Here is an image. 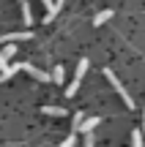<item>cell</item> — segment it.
<instances>
[{
  "instance_id": "1",
  "label": "cell",
  "mask_w": 145,
  "mask_h": 147,
  "mask_svg": "<svg viewBox=\"0 0 145 147\" xmlns=\"http://www.w3.org/2000/svg\"><path fill=\"white\" fill-rule=\"evenodd\" d=\"M104 79H107V82L112 84V90H115V93L120 95V98H123V104L129 106V109H134V98H131V95H129V90L123 87V82H120V79H118V76L112 74V68H104Z\"/></svg>"
},
{
  "instance_id": "2",
  "label": "cell",
  "mask_w": 145,
  "mask_h": 147,
  "mask_svg": "<svg viewBox=\"0 0 145 147\" xmlns=\"http://www.w3.org/2000/svg\"><path fill=\"white\" fill-rule=\"evenodd\" d=\"M88 65H91V60H80V63H77L74 79H71L69 87H66V98H74V95H77V90H80V84H82V76L88 74Z\"/></svg>"
},
{
  "instance_id": "3",
  "label": "cell",
  "mask_w": 145,
  "mask_h": 147,
  "mask_svg": "<svg viewBox=\"0 0 145 147\" xmlns=\"http://www.w3.org/2000/svg\"><path fill=\"white\" fill-rule=\"evenodd\" d=\"M19 71H27L33 79H38V82H52V76H49L47 71L36 68V65H30V63H19Z\"/></svg>"
},
{
  "instance_id": "4",
  "label": "cell",
  "mask_w": 145,
  "mask_h": 147,
  "mask_svg": "<svg viewBox=\"0 0 145 147\" xmlns=\"http://www.w3.org/2000/svg\"><path fill=\"white\" fill-rule=\"evenodd\" d=\"M27 38H33V33H30V30L5 33V36H0V44H19V41H27Z\"/></svg>"
},
{
  "instance_id": "5",
  "label": "cell",
  "mask_w": 145,
  "mask_h": 147,
  "mask_svg": "<svg viewBox=\"0 0 145 147\" xmlns=\"http://www.w3.org/2000/svg\"><path fill=\"white\" fill-rule=\"evenodd\" d=\"M96 125H101V117H96V115H91V117H88V115H85V120L77 125V134H91Z\"/></svg>"
},
{
  "instance_id": "6",
  "label": "cell",
  "mask_w": 145,
  "mask_h": 147,
  "mask_svg": "<svg viewBox=\"0 0 145 147\" xmlns=\"http://www.w3.org/2000/svg\"><path fill=\"white\" fill-rule=\"evenodd\" d=\"M60 8H63V0H52V5L47 8V14L41 16V19H44V25H49V22L58 16V11H60Z\"/></svg>"
},
{
  "instance_id": "7",
  "label": "cell",
  "mask_w": 145,
  "mask_h": 147,
  "mask_svg": "<svg viewBox=\"0 0 145 147\" xmlns=\"http://www.w3.org/2000/svg\"><path fill=\"white\" fill-rule=\"evenodd\" d=\"M112 16H115V14H112V8H104V11H99V14L93 16V27H101L104 22H110Z\"/></svg>"
},
{
  "instance_id": "8",
  "label": "cell",
  "mask_w": 145,
  "mask_h": 147,
  "mask_svg": "<svg viewBox=\"0 0 145 147\" xmlns=\"http://www.w3.org/2000/svg\"><path fill=\"white\" fill-rule=\"evenodd\" d=\"M16 71H19V63H8V65H5L3 71H0V82H8V79L14 76Z\"/></svg>"
},
{
  "instance_id": "9",
  "label": "cell",
  "mask_w": 145,
  "mask_h": 147,
  "mask_svg": "<svg viewBox=\"0 0 145 147\" xmlns=\"http://www.w3.org/2000/svg\"><path fill=\"white\" fill-rule=\"evenodd\" d=\"M41 112H44V115H49V117H63L66 115V109H63V106H41Z\"/></svg>"
},
{
  "instance_id": "10",
  "label": "cell",
  "mask_w": 145,
  "mask_h": 147,
  "mask_svg": "<svg viewBox=\"0 0 145 147\" xmlns=\"http://www.w3.org/2000/svg\"><path fill=\"white\" fill-rule=\"evenodd\" d=\"M49 76H52V82H55V84H63V79H66V68H63V65H55Z\"/></svg>"
},
{
  "instance_id": "11",
  "label": "cell",
  "mask_w": 145,
  "mask_h": 147,
  "mask_svg": "<svg viewBox=\"0 0 145 147\" xmlns=\"http://www.w3.org/2000/svg\"><path fill=\"white\" fill-rule=\"evenodd\" d=\"M16 55V44H3V49H0V57L3 60H11Z\"/></svg>"
},
{
  "instance_id": "12",
  "label": "cell",
  "mask_w": 145,
  "mask_h": 147,
  "mask_svg": "<svg viewBox=\"0 0 145 147\" xmlns=\"http://www.w3.org/2000/svg\"><path fill=\"white\" fill-rule=\"evenodd\" d=\"M131 147H145V136H142V131H134V134H131Z\"/></svg>"
},
{
  "instance_id": "13",
  "label": "cell",
  "mask_w": 145,
  "mask_h": 147,
  "mask_svg": "<svg viewBox=\"0 0 145 147\" xmlns=\"http://www.w3.org/2000/svg\"><path fill=\"white\" fill-rule=\"evenodd\" d=\"M60 147H77V131H71L69 136H66L63 142H60Z\"/></svg>"
},
{
  "instance_id": "14",
  "label": "cell",
  "mask_w": 145,
  "mask_h": 147,
  "mask_svg": "<svg viewBox=\"0 0 145 147\" xmlns=\"http://www.w3.org/2000/svg\"><path fill=\"white\" fill-rule=\"evenodd\" d=\"M82 120H85V112H77V115L71 117V131H77V125H80Z\"/></svg>"
},
{
  "instance_id": "15",
  "label": "cell",
  "mask_w": 145,
  "mask_h": 147,
  "mask_svg": "<svg viewBox=\"0 0 145 147\" xmlns=\"http://www.w3.org/2000/svg\"><path fill=\"white\" fill-rule=\"evenodd\" d=\"M93 144H96V142H93V131H91V134H85V144H82V147H93Z\"/></svg>"
},
{
  "instance_id": "16",
  "label": "cell",
  "mask_w": 145,
  "mask_h": 147,
  "mask_svg": "<svg viewBox=\"0 0 145 147\" xmlns=\"http://www.w3.org/2000/svg\"><path fill=\"white\" fill-rule=\"evenodd\" d=\"M41 3H44V11H47L49 5H52V0H41Z\"/></svg>"
},
{
  "instance_id": "17",
  "label": "cell",
  "mask_w": 145,
  "mask_h": 147,
  "mask_svg": "<svg viewBox=\"0 0 145 147\" xmlns=\"http://www.w3.org/2000/svg\"><path fill=\"white\" fill-rule=\"evenodd\" d=\"M5 65H8V60H3V57H0V71H3Z\"/></svg>"
},
{
  "instance_id": "18",
  "label": "cell",
  "mask_w": 145,
  "mask_h": 147,
  "mask_svg": "<svg viewBox=\"0 0 145 147\" xmlns=\"http://www.w3.org/2000/svg\"><path fill=\"white\" fill-rule=\"evenodd\" d=\"M142 136H145V109H142Z\"/></svg>"
},
{
  "instance_id": "19",
  "label": "cell",
  "mask_w": 145,
  "mask_h": 147,
  "mask_svg": "<svg viewBox=\"0 0 145 147\" xmlns=\"http://www.w3.org/2000/svg\"><path fill=\"white\" fill-rule=\"evenodd\" d=\"M19 3H27V0H19Z\"/></svg>"
}]
</instances>
